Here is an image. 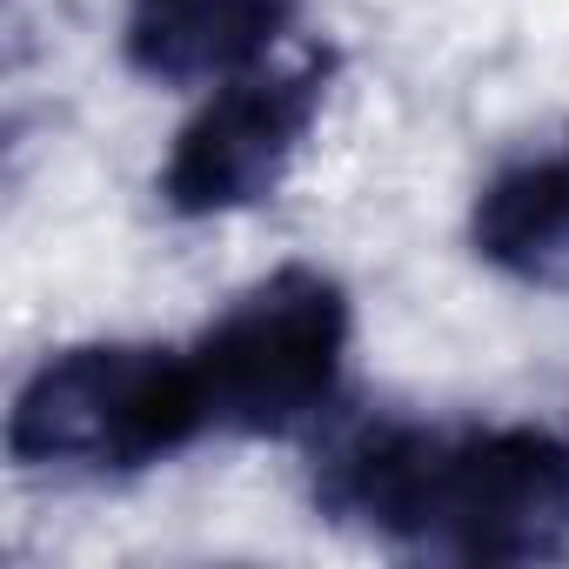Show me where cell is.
Wrapping results in <instances>:
<instances>
[{"label": "cell", "instance_id": "cell-1", "mask_svg": "<svg viewBox=\"0 0 569 569\" xmlns=\"http://www.w3.org/2000/svg\"><path fill=\"white\" fill-rule=\"evenodd\" d=\"M316 502L416 556L542 562L569 549V436L542 422L376 416L322 449Z\"/></svg>", "mask_w": 569, "mask_h": 569}, {"label": "cell", "instance_id": "cell-3", "mask_svg": "<svg viewBox=\"0 0 569 569\" xmlns=\"http://www.w3.org/2000/svg\"><path fill=\"white\" fill-rule=\"evenodd\" d=\"M349 356V296L322 268H274L194 342L208 422L234 436H281L329 409Z\"/></svg>", "mask_w": 569, "mask_h": 569}, {"label": "cell", "instance_id": "cell-4", "mask_svg": "<svg viewBox=\"0 0 569 569\" xmlns=\"http://www.w3.org/2000/svg\"><path fill=\"white\" fill-rule=\"evenodd\" d=\"M329 74L336 54H302L281 68H248L234 81H221V94H208L188 128L174 134L168 161H161V201L181 221H214V214H241L254 201H268L289 181L322 101H329Z\"/></svg>", "mask_w": 569, "mask_h": 569}, {"label": "cell", "instance_id": "cell-5", "mask_svg": "<svg viewBox=\"0 0 569 569\" xmlns=\"http://www.w3.org/2000/svg\"><path fill=\"white\" fill-rule=\"evenodd\" d=\"M302 0H128L121 54L141 81L201 88L234 81L296 28Z\"/></svg>", "mask_w": 569, "mask_h": 569}, {"label": "cell", "instance_id": "cell-6", "mask_svg": "<svg viewBox=\"0 0 569 569\" xmlns=\"http://www.w3.org/2000/svg\"><path fill=\"white\" fill-rule=\"evenodd\" d=\"M469 241L522 289H569V134L509 154L476 188Z\"/></svg>", "mask_w": 569, "mask_h": 569}, {"label": "cell", "instance_id": "cell-2", "mask_svg": "<svg viewBox=\"0 0 569 569\" xmlns=\"http://www.w3.org/2000/svg\"><path fill=\"white\" fill-rule=\"evenodd\" d=\"M208 429L194 356L154 342H81L48 356L8 409V456L54 476H134Z\"/></svg>", "mask_w": 569, "mask_h": 569}]
</instances>
